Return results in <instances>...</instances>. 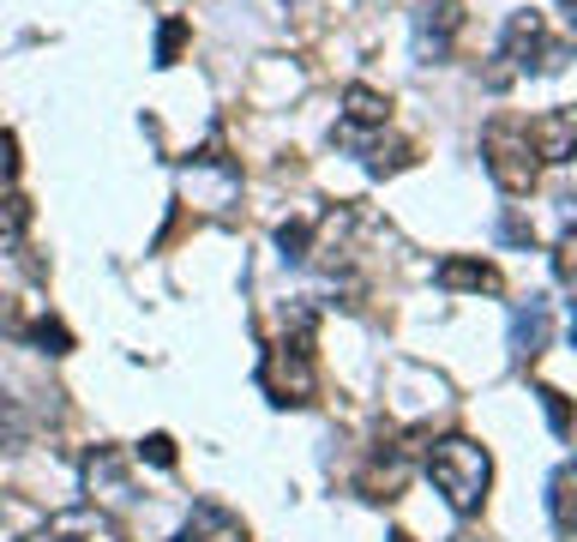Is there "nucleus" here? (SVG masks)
<instances>
[{
  "mask_svg": "<svg viewBox=\"0 0 577 542\" xmlns=\"http://www.w3.org/2000/svg\"><path fill=\"white\" fill-rule=\"evenodd\" d=\"M259 392L271 398L277 410H301L314 404L319 392V362H314V319H295V332H283L259 362Z\"/></svg>",
  "mask_w": 577,
  "mask_h": 542,
  "instance_id": "nucleus-1",
  "label": "nucleus"
},
{
  "mask_svg": "<svg viewBox=\"0 0 577 542\" xmlns=\"http://www.w3.org/2000/svg\"><path fill=\"white\" fill-rule=\"evenodd\" d=\"M427 476H434V489L446 494L451 512H481L487 482H494V459H487V446L469 441V434H439V441L427 446Z\"/></svg>",
  "mask_w": 577,
  "mask_h": 542,
  "instance_id": "nucleus-2",
  "label": "nucleus"
},
{
  "mask_svg": "<svg viewBox=\"0 0 577 542\" xmlns=\"http://www.w3.org/2000/svg\"><path fill=\"white\" fill-rule=\"evenodd\" d=\"M481 151H487V175H494L499 194H511V199L536 194L541 164H536V151H529V139H524V127H517V121H487Z\"/></svg>",
  "mask_w": 577,
  "mask_h": 542,
  "instance_id": "nucleus-3",
  "label": "nucleus"
},
{
  "mask_svg": "<svg viewBox=\"0 0 577 542\" xmlns=\"http://www.w3.org/2000/svg\"><path fill=\"white\" fill-rule=\"evenodd\" d=\"M566 42L547 37V19L541 12H511L506 37H499V61H506L511 72H559L566 67Z\"/></svg>",
  "mask_w": 577,
  "mask_h": 542,
  "instance_id": "nucleus-4",
  "label": "nucleus"
},
{
  "mask_svg": "<svg viewBox=\"0 0 577 542\" xmlns=\"http://www.w3.org/2000/svg\"><path fill=\"white\" fill-rule=\"evenodd\" d=\"M464 0H427V7L416 12V61H446L451 55V42H457V31H464Z\"/></svg>",
  "mask_w": 577,
  "mask_h": 542,
  "instance_id": "nucleus-5",
  "label": "nucleus"
},
{
  "mask_svg": "<svg viewBox=\"0 0 577 542\" xmlns=\"http://www.w3.org/2000/svg\"><path fill=\"white\" fill-rule=\"evenodd\" d=\"M524 139H529V151H536V157H547V164H571V151H577V109L536 115V121L524 127Z\"/></svg>",
  "mask_w": 577,
  "mask_h": 542,
  "instance_id": "nucleus-6",
  "label": "nucleus"
},
{
  "mask_svg": "<svg viewBox=\"0 0 577 542\" xmlns=\"http://www.w3.org/2000/svg\"><path fill=\"white\" fill-rule=\"evenodd\" d=\"M49 536L54 542H127V531L109 519V512H97V506H67V512H54L49 519Z\"/></svg>",
  "mask_w": 577,
  "mask_h": 542,
  "instance_id": "nucleus-7",
  "label": "nucleus"
},
{
  "mask_svg": "<svg viewBox=\"0 0 577 542\" xmlns=\"http://www.w3.org/2000/svg\"><path fill=\"white\" fill-rule=\"evenodd\" d=\"M434 277H439V289H469V296H499V289H506L499 266H487V259H464V254L439 259Z\"/></svg>",
  "mask_w": 577,
  "mask_h": 542,
  "instance_id": "nucleus-8",
  "label": "nucleus"
},
{
  "mask_svg": "<svg viewBox=\"0 0 577 542\" xmlns=\"http://www.w3.org/2000/svg\"><path fill=\"white\" fill-rule=\"evenodd\" d=\"M547 332H554V314H547L541 296H529V307H517V314H511V356L517 362H541Z\"/></svg>",
  "mask_w": 577,
  "mask_h": 542,
  "instance_id": "nucleus-9",
  "label": "nucleus"
},
{
  "mask_svg": "<svg viewBox=\"0 0 577 542\" xmlns=\"http://www.w3.org/2000/svg\"><path fill=\"white\" fill-rule=\"evenodd\" d=\"M391 121V97L374 85H349L344 91V134H379Z\"/></svg>",
  "mask_w": 577,
  "mask_h": 542,
  "instance_id": "nucleus-10",
  "label": "nucleus"
},
{
  "mask_svg": "<svg viewBox=\"0 0 577 542\" xmlns=\"http://www.w3.org/2000/svg\"><path fill=\"white\" fill-rule=\"evenodd\" d=\"M84 489L91 494H127V452L121 446H91L84 452Z\"/></svg>",
  "mask_w": 577,
  "mask_h": 542,
  "instance_id": "nucleus-11",
  "label": "nucleus"
},
{
  "mask_svg": "<svg viewBox=\"0 0 577 542\" xmlns=\"http://www.w3.org/2000/svg\"><path fill=\"white\" fill-rule=\"evenodd\" d=\"M571 489H577L571 464H559V471H554V482H547V512H554V536H571V531H577V506H571Z\"/></svg>",
  "mask_w": 577,
  "mask_h": 542,
  "instance_id": "nucleus-12",
  "label": "nucleus"
},
{
  "mask_svg": "<svg viewBox=\"0 0 577 542\" xmlns=\"http://www.w3.org/2000/svg\"><path fill=\"white\" fill-rule=\"evenodd\" d=\"M24 229H31V199H24V194H0V254H19Z\"/></svg>",
  "mask_w": 577,
  "mask_h": 542,
  "instance_id": "nucleus-13",
  "label": "nucleus"
},
{
  "mask_svg": "<svg viewBox=\"0 0 577 542\" xmlns=\"http://www.w3.org/2000/svg\"><path fill=\"white\" fill-rule=\"evenodd\" d=\"M31 441V416H24L19 410V398H12V392H0V446H24Z\"/></svg>",
  "mask_w": 577,
  "mask_h": 542,
  "instance_id": "nucleus-14",
  "label": "nucleus"
},
{
  "mask_svg": "<svg viewBox=\"0 0 577 542\" xmlns=\"http://www.w3.org/2000/svg\"><path fill=\"white\" fill-rule=\"evenodd\" d=\"M536 398L547 410V428H554V441H566V434H571V398L559 386H536Z\"/></svg>",
  "mask_w": 577,
  "mask_h": 542,
  "instance_id": "nucleus-15",
  "label": "nucleus"
},
{
  "mask_svg": "<svg viewBox=\"0 0 577 542\" xmlns=\"http://www.w3.org/2000/svg\"><path fill=\"white\" fill-rule=\"evenodd\" d=\"M277 247H283V259H289V266H301V259H314V229H307L301 217H295V224L277 229Z\"/></svg>",
  "mask_w": 577,
  "mask_h": 542,
  "instance_id": "nucleus-16",
  "label": "nucleus"
},
{
  "mask_svg": "<svg viewBox=\"0 0 577 542\" xmlns=\"http://www.w3.org/2000/svg\"><path fill=\"white\" fill-rule=\"evenodd\" d=\"M409 164V145L404 139H391V145H374V151H367V175H397Z\"/></svg>",
  "mask_w": 577,
  "mask_h": 542,
  "instance_id": "nucleus-17",
  "label": "nucleus"
},
{
  "mask_svg": "<svg viewBox=\"0 0 577 542\" xmlns=\"http://www.w3.org/2000/svg\"><path fill=\"white\" fill-rule=\"evenodd\" d=\"M181 49H187V24L169 19V24L157 31V67H175V55H181Z\"/></svg>",
  "mask_w": 577,
  "mask_h": 542,
  "instance_id": "nucleus-18",
  "label": "nucleus"
},
{
  "mask_svg": "<svg viewBox=\"0 0 577 542\" xmlns=\"http://www.w3.org/2000/svg\"><path fill=\"white\" fill-rule=\"evenodd\" d=\"M31 338H37L42 349H49V356H67V349H72V332L61 326V319H37Z\"/></svg>",
  "mask_w": 577,
  "mask_h": 542,
  "instance_id": "nucleus-19",
  "label": "nucleus"
},
{
  "mask_svg": "<svg viewBox=\"0 0 577 542\" xmlns=\"http://www.w3.org/2000/svg\"><path fill=\"white\" fill-rule=\"evenodd\" d=\"M139 459H151L157 471H175V441H169V434H145V441H139Z\"/></svg>",
  "mask_w": 577,
  "mask_h": 542,
  "instance_id": "nucleus-20",
  "label": "nucleus"
},
{
  "mask_svg": "<svg viewBox=\"0 0 577 542\" xmlns=\"http://www.w3.org/2000/svg\"><path fill=\"white\" fill-rule=\"evenodd\" d=\"M571 254H577V236L566 229V236L554 242V277H559V284H571V272H577V266H571Z\"/></svg>",
  "mask_w": 577,
  "mask_h": 542,
  "instance_id": "nucleus-21",
  "label": "nucleus"
},
{
  "mask_svg": "<svg viewBox=\"0 0 577 542\" xmlns=\"http://www.w3.org/2000/svg\"><path fill=\"white\" fill-rule=\"evenodd\" d=\"M12 181H19V139L0 134V187H12Z\"/></svg>",
  "mask_w": 577,
  "mask_h": 542,
  "instance_id": "nucleus-22",
  "label": "nucleus"
},
{
  "mask_svg": "<svg viewBox=\"0 0 577 542\" xmlns=\"http://www.w3.org/2000/svg\"><path fill=\"white\" fill-rule=\"evenodd\" d=\"M499 236H506L511 247H529V242H536V229H529L524 217H506V224H499Z\"/></svg>",
  "mask_w": 577,
  "mask_h": 542,
  "instance_id": "nucleus-23",
  "label": "nucleus"
},
{
  "mask_svg": "<svg viewBox=\"0 0 577 542\" xmlns=\"http://www.w3.org/2000/svg\"><path fill=\"white\" fill-rule=\"evenodd\" d=\"M169 542H205L199 531H181V536H169Z\"/></svg>",
  "mask_w": 577,
  "mask_h": 542,
  "instance_id": "nucleus-24",
  "label": "nucleus"
},
{
  "mask_svg": "<svg viewBox=\"0 0 577 542\" xmlns=\"http://www.w3.org/2000/svg\"><path fill=\"white\" fill-rule=\"evenodd\" d=\"M385 542H416V536H409V531H391V536H385Z\"/></svg>",
  "mask_w": 577,
  "mask_h": 542,
  "instance_id": "nucleus-25",
  "label": "nucleus"
},
{
  "mask_svg": "<svg viewBox=\"0 0 577 542\" xmlns=\"http://www.w3.org/2000/svg\"><path fill=\"white\" fill-rule=\"evenodd\" d=\"M19 542H54V536H49V531H37V536H19Z\"/></svg>",
  "mask_w": 577,
  "mask_h": 542,
  "instance_id": "nucleus-26",
  "label": "nucleus"
}]
</instances>
